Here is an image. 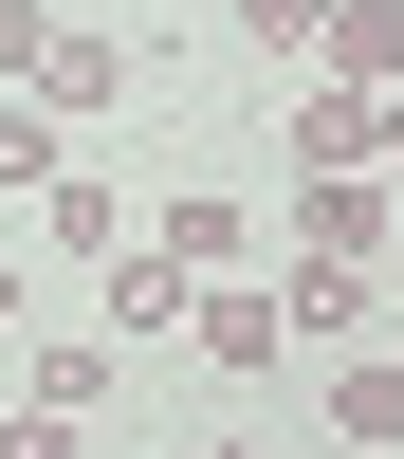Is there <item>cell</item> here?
Returning <instances> with one entry per match:
<instances>
[{
	"label": "cell",
	"instance_id": "7a4b0ae2",
	"mask_svg": "<svg viewBox=\"0 0 404 459\" xmlns=\"http://www.w3.org/2000/svg\"><path fill=\"white\" fill-rule=\"evenodd\" d=\"M276 313H294V350H367V331H386V276H349V257H294V276H276Z\"/></svg>",
	"mask_w": 404,
	"mask_h": 459
},
{
	"label": "cell",
	"instance_id": "52a82bcc",
	"mask_svg": "<svg viewBox=\"0 0 404 459\" xmlns=\"http://www.w3.org/2000/svg\"><path fill=\"white\" fill-rule=\"evenodd\" d=\"M37 239H73V257H129V203H110V166H56V184H37Z\"/></svg>",
	"mask_w": 404,
	"mask_h": 459
},
{
	"label": "cell",
	"instance_id": "7c38bea8",
	"mask_svg": "<svg viewBox=\"0 0 404 459\" xmlns=\"http://www.w3.org/2000/svg\"><path fill=\"white\" fill-rule=\"evenodd\" d=\"M166 257L184 276H239V203H166Z\"/></svg>",
	"mask_w": 404,
	"mask_h": 459
},
{
	"label": "cell",
	"instance_id": "2e32d148",
	"mask_svg": "<svg viewBox=\"0 0 404 459\" xmlns=\"http://www.w3.org/2000/svg\"><path fill=\"white\" fill-rule=\"evenodd\" d=\"M220 459H257V441H220Z\"/></svg>",
	"mask_w": 404,
	"mask_h": 459
},
{
	"label": "cell",
	"instance_id": "3957f363",
	"mask_svg": "<svg viewBox=\"0 0 404 459\" xmlns=\"http://www.w3.org/2000/svg\"><path fill=\"white\" fill-rule=\"evenodd\" d=\"M313 74H331V92H404V0H331V19H313Z\"/></svg>",
	"mask_w": 404,
	"mask_h": 459
},
{
	"label": "cell",
	"instance_id": "4fadbf2b",
	"mask_svg": "<svg viewBox=\"0 0 404 459\" xmlns=\"http://www.w3.org/2000/svg\"><path fill=\"white\" fill-rule=\"evenodd\" d=\"M313 19H331V0H239V37H257V56H313Z\"/></svg>",
	"mask_w": 404,
	"mask_h": 459
},
{
	"label": "cell",
	"instance_id": "277c9868",
	"mask_svg": "<svg viewBox=\"0 0 404 459\" xmlns=\"http://www.w3.org/2000/svg\"><path fill=\"white\" fill-rule=\"evenodd\" d=\"M184 313H202V276H184L166 239H129V257L92 276V331H184Z\"/></svg>",
	"mask_w": 404,
	"mask_h": 459
},
{
	"label": "cell",
	"instance_id": "ba28073f",
	"mask_svg": "<svg viewBox=\"0 0 404 459\" xmlns=\"http://www.w3.org/2000/svg\"><path fill=\"white\" fill-rule=\"evenodd\" d=\"M294 166H313V184H331V166H386V147H367V92L313 74V92H294Z\"/></svg>",
	"mask_w": 404,
	"mask_h": 459
},
{
	"label": "cell",
	"instance_id": "8fae6325",
	"mask_svg": "<svg viewBox=\"0 0 404 459\" xmlns=\"http://www.w3.org/2000/svg\"><path fill=\"white\" fill-rule=\"evenodd\" d=\"M73 166V129H56V110H37V92H0V203H37V184H56Z\"/></svg>",
	"mask_w": 404,
	"mask_h": 459
},
{
	"label": "cell",
	"instance_id": "8992f818",
	"mask_svg": "<svg viewBox=\"0 0 404 459\" xmlns=\"http://www.w3.org/2000/svg\"><path fill=\"white\" fill-rule=\"evenodd\" d=\"M184 331H202L220 368H276V350H294V313H276L257 276H202V313H184Z\"/></svg>",
	"mask_w": 404,
	"mask_h": 459
},
{
	"label": "cell",
	"instance_id": "5b68a950",
	"mask_svg": "<svg viewBox=\"0 0 404 459\" xmlns=\"http://www.w3.org/2000/svg\"><path fill=\"white\" fill-rule=\"evenodd\" d=\"M294 239H313V257H349V276H367V257H386L404 221H386V184H367V166H331L313 203H294Z\"/></svg>",
	"mask_w": 404,
	"mask_h": 459
},
{
	"label": "cell",
	"instance_id": "9a60e30c",
	"mask_svg": "<svg viewBox=\"0 0 404 459\" xmlns=\"http://www.w3.org/2000/svg\"><path fill=\"white\" fill-rule=\"evenodd\" d=\"M0 331H19V257H0Z\"/></svg>",
	"mask_w": 404,
	"mask_h": 459
},
{
	"label": "cell",
	"instance_id": "6da1fadb",
	"mask_svg": "<svg viewBox=\"0 0 404 459\" xmlns=\"http://www.w3.org/2000/svg\"><path fill=\"white\" fill-rule=\"evenodd\" d=\"M19 92H37V110L73 129V110H110V92H129V37H92V19H37V56H19Z\"/></svg>",
	"mask_w": 404,
	"mask_h": 459
},
{
	"label": "cell",
	"instance_id": "30bf717a",
	"mask_svg": "<svg viewBox=\"0 0 404 459\" xmlns=\"http://www.w3.org/2000/svg\"><path fill=\"white\" fill-rule=\"evenodd\" d=\"M331 441H404V368L386 350H331Z\"/></svg>",
	"mask_w": 404,
	"mask_h": 459
},
{
	"label": "cell",
	"instance_id": "9c48e42d",
	"mask_svg": "<svg viewBox=\"0 0 404 459\" xmlns=\"http://www.w3.org/2000/svg\"><path fill=\"white\" fill-rule=\"evenodd\" d=\"M19 404H56V423H92V404H110V331H56V350L19 368Z\"/></svg>",
	"mask_w": 404,
	"mask_h": 459
},
{
	"label": "cell",
	"instance_id": "5bb4252c",
	"mask_svg": "<svg viewBox=\"0 0 404 459\" xmlns=\"http://www.w3.org/2000/svg\"><path fill=\"white\" fill-rule=\"evenodd\" d=\"M0 459H92V441H73L56 404H0Z\"/></svg>",
	"mask_w": 404,
	"mask_h": 459
}]
</instances>
